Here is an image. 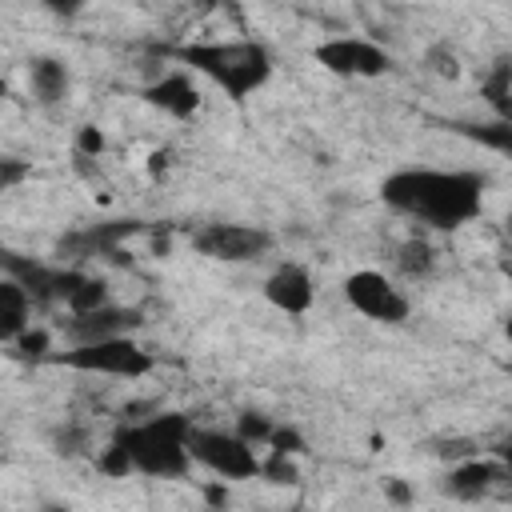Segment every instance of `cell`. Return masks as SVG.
<instances>
[{
    "label": "cell",
    "mask_w": 512,
    "mask_h": 512,
    "mask_svg": "<svg viewBox=\"0 0 512 512\" xmlns=\"http://www.w3.org/2000/svg\"><path fill=\"white\" fill-rule=\"evenodd\" d=\"M384 204L404 216H416L432 228H460L480 212L484 180L476 172H436V168H404L384 180Z\"/></svg>",
    "instance_id": "obj_1"
},
{
    "label": "cell",
    "mask_w": 512,
    "mask_h": 512,
    "mask_svg": "<svg viewBox=\"0 0 512 512\" xmlns=\"http://www.w3.org/2000/svg\"><path fill=\"white\" fill-rule=\"evenodd\" d=\"M180 60L192 64L196 72H204L208 80H216L232 100H244L248 92H256L272 64L268 52L252 40H224V44H188L180 48Z\"/></svg>",
    "instance_id": "obj_2"
},
{
    "label": "cell",
    "mask_w": 512,
    "mask_h": 512,
    "mask_svg": "<svg viewBox=\"0 0 512 512\" xmlns=\"http://www.w3.org/2000/svg\"><path fill=\"white\" fill-rule=\"evenodd\" d=\"M188 420L180 412H164L148 424H132V428H120L116 440L124 444L128 460L136 472L144 476H184L188 468Z\"/></svg>",
    "instance_id": "obj_3"
},
{
    "label": "cell",
    "mask_w": 512,
    "mask_h": 512,
    "mask_svg": "<svg viewBox=\"0 0 512 512\" xmlns=\"http://www.w3.org/2000/svg\"><path fill=\"white\" fill-rule=\"evenodd\" d=\"M56 364H68V368H80V372H104V376H144L152 368V356L132 344L128 336H104V340H88V344H76L72 352L64 356H52Z\"/></svg>",
    "instance_id": "obj_4"
},
{
    "label": "cell",
    "mask_w": 512,
    "mask_h": 512,
    "mask_svg": "<svg viewBox=\"0 0 512 512\" xmlns=\"http://www.w3.org/2000/svg\"><path fill=\"white\" fill-rule=\"evenodd\" d=\"M188 456L212 468L224 480H248L260 472V460L244 436L228 432H208V428H188Z\"/></svg>",
    "instance_id": "obj_5"
},
{
    "label": "cell",
    "mask_w": 512,
    "mask_h": 512,
    "mask_svg": "<svg viewBox=\"0 0 512 512\" xmlns=\"http://www.w3.org/2000/svg\"><path fill=\"white\" fill-rule=\"evenodd\" d=\"M344 296L352 300L356 312H364L372 320H384V324H400L408 316V300L380 272H352L348 284H344Z\"/></svg>",
    "instance_id": "obj_6"
},
{
    "label": "cell",
    "mask_w": 512,
    "mask_h": 512,
    "mask_svg": "<svg viewBox=\"0 0 512 512\" xmlns=\"http://www.w3.org/2000/svg\"><path fill=\"white\" fill-rule=\"evenodd\" d=\"M268 232L244 228V224H208L192 236V248L212 260H256L268 248Z\"/></svg>",
    "instance_id": "obj_7"
},
{
    "label": "cell",
    "mask_w": 512,
    "mask_h": 512,
    "mask_svg": "<svg viewBox=\"0 0 512 512\" xmlns=\"http://www.w3.org/2000/svg\"><path fill=\"white\" fill-rule=\"evenodd\" d=\"M316 60L336 76H380L388 68V52L368 40H328L316 48Z\"/></svg>",
    "instance_id": "obj_8"
},
{
    "label": "cell",
    "mask_w": 512,
    "mask_h": 512,
    "mask_svg": "<svg viewBox=\"0 0 512 512\" xmlns=\"http://www.w3.org/2000/svg\"><path fill=\"white\" fill-rule=\"evenodd\" d=\"M136 324V312H120V308H88V312H72L68 320V336L76 344H88V340H104V336H120L124 328Z\"/></svg>",
    "instance_id": "obj_9"
},
{
    "label": "cell",
    "mask_w": 512,
    "mask_h": 512,
    "mask_svg": "<svg viewBox=\"0 0 512 512\" xmlns=\"http://www.w3.org/2000/svg\"><path fill=\"white\" fill-rule=\"evenodd\" d=\"M264 292H268V300H272L276 308H284V312H304V308L312 304V280H308V272L296 268V264L276 268V272L268 276Z\"/></svg>",
    "instance_id": "obj_10"
},
{
    "label": "cell",
    "mask_w": 512,
    "mask_h": 512,
    "mask_svg": "<svg viewBox=\"0 0 512 512\" xmlns=\"http://www.w3.org/2000/svg\"><path fill=\"white\" fill-rule=\"evenodd\" d=\"M144 96H148V104H156V108H164V112H172V116H192L196 104H200L188 76H164V80H156Z\"/></svg>",
    "instance_id": "obj_11"
},
{
    "label": "cell",
    "mask_w": 512,
    "mask_h": 512,
    "mask_svg": "<svg viewBox=\"0 0 512 512\" xmlns=\"http://www.w3.org/2000/svg\"><path fill=\"white\" fill-rule=\"evenodd\" d=\"M28 288L20 280H0V340H16L28 328Z\"/></svg>",
    "instance_id": "obj_12"
},
{
    "label": "cell",
    "mask_w": 512,
    "mask_h": 512,
    "mask_svg": "<svg viewBox=\"0 0 512 512\" xmlns=\"http://www.w3.org/2000/svg\"><path fill=\"white\" fill-rule=\"evenodd\" d=\"M504 476V468H496L492 460H468V464H460L452 476H448V488L456 492V496H480V492H488L496 480Z\"/></svg>",
    "instance_id": "obj_13"
},
{
    "label": "cell",
    "mask_w": 512,
    "mask_h": 512,
    "mask_svg": "<svg viewBox=\"0 0 512 512\" xmlns=\"http://www.w3.org/2000/svg\"><path fill=\"white\" fill-rule=\"evenodd\" d=\"M32 88H36V96H40L44 104H56V100L68 92V72H64V64H56V60H36V64H32Z\"/></svg>",
    "instance_id": "obj_14"
},
{
    "label": "cell",
    "mask_w": 512,
    "mask_h": 512,
    "mask_svg": "<svg viewBox=\"0 0 512 512\" xmlns=\"http://www.w3.org/2000/svg\"><path fill=\"white\" fill-rule=\"evenodd\" d=\"M64 304H68L72 312H88V308H100V304H104V284H100V280H92V276H80V272H72V284L64 288Z\"/></svg>",
    "instance_id": "obj_15"
},
{
    "label": "cell",
    "mask_w": 512,
    "mask_h": 512,
    "mask_svg": "<svg viewBox=\"0 0 512 512\" xmlns=\"http://www.w3.org/2000/svg\"><path fill=\"white\" fill-rule=\"evenodd\" d=\"M400 268H404L408 276L428 272V268H432V248H428L424 240H408V244H400Z\"/></svg>",
    "instance_id": "obj_16"
},
{
    "label": "cell",
    "mask_w": 512,
    "mask_h": 512,
    "mask_svg": "<svg viewBox=\"0 0 512 512\" xmlns=\"http://www.w3.org/2000/svg\"><path fill=\"white\" fill-rule=\"evenodd\" d=\"M100 472H108V476H128L132 472V460H128V452H124V444L120 440H112L104 452H100Z\"/></svg>",
    "instance_id": "obj_17"
},
{
    "label": "cell",
    "mask_w": 512,
    "mask_h": 512,
    "mask_svg": "<svg viewBox=\"0 0 512 512\" xmlns=\"http://www.w3.org/2000/svg\"><path fill=\"white\" fill-rule=\"evenodd\" d=\"M484 96L500 108V116H508V64H500L492 76H488V84H484Z\"/></svg>",
    "instance_id": "obj_18"
},
{
    "label": "cell",
    "mask_w": 512,
    "mask_h": 512,
    "mask_svg": "<svg viewBox=\"0 0 512 512\" xmlns=\"http://www.w3.org/2000/svg\"><path fill=\"white\" fill-rule=\"evenodd\" d=\"M260 472H264L268 480H276V484H292V480H296V468H292L288 452H272V460L260 464Z\"/></svg>",
    "instance_id": "obj_19"
},
{
    "label": "cell",
    "mask_w": 512,
    "mask_h": 512,
    "mask_svg": "<svg viewBox=\"0 0 512 512\" xmlns=\"http://www.w3.org/2000/svg\"><path fill=\"white\" fill-rule=\"evenodd\" d=\"M28 176V164L24 160H12V156H0V192L16 188L20 180Z\"/></svg>",
    "instance_id": "obj_20"
},
{
    "label": "cell",
    "mask_w": 512,
    "mask_h": 512,
    "mask_svg": "<svg viewBox=\"0 0 512 512\" xmlns=\"http://www.w3.org/2000/svg\"><path fill=\"white\" fill-rule=\"evenodd\" d=\"M240 436H244L248 444H252V440H268V436H272V424H268L264 416H252V412H248V416H240Z\"/></svg>",
    "instance_id": "obj_21"
},
{
    "label": "cell",
    "mask_w": 512,
    "mask_h": 512,
    "mask_svg": "<svg viewBox=\"0 0 512 512\" xmlns=\"http://www.w3.org/2000/svg\"><path fill=\"white\" fill-rule=\"evenodd\" d=\"M16 340H20V352H24V356H44V348H48V332H40V328H36V332L24 328Z\"/></svg>",
    "instance_id": "obj_22"
},
{
    "label": "cell",
    "mask_w": 512,
    "mask_h": 512,
    "mask_svg": "<svg viewBox=\"0 0 512 512\" xmlns=\"http://www.w3.org/2000/svg\"><path fill=\"white\" fill-rule=\"evenodd\" d=\"M268 444H272V452H300V436L292 432V428H272V436H268Z\"/></svg>",
    "instance_id": "obj_23"
},
{
    "label": "cell",
    "mask_w": 512,
    "mask_h": 512,
    "mask_svg": "<svg viewBox=\"0 0 512 512\" xmlns=\"http://www.w3.org/2000/svg\"><path fill=\"white\" fill-rule=\"evenodd\" d=\"M100 148H104V136H100L96 128H84V132H80V152H84V156H96Z\"/></svg>",
    "instance_id": "obj_24"
},
{
    "label": "cell",
    "mask_w": 512,
    "mask_h": 512,
    "mask_svg": "<svg viewBox=\"0 0 512 512\" xmlns=\"http://www.w3.org/2000/svg\"><path fill=\"white\" fill-rule=\"evenodd\" d=\"M40 4H48L52 12H76L84 0H40Z\"/></svg>",
    "instance_id": "obj_25"
},
{
    "label": "cell",
    "mask_w": 512,
    "mask_h": 512,
    "mask_svg": "<svg viewBox=\"0 0 512 512\" xmlns=\"http://www.w3.org/2000/svg\"><path fill=\"white\" fill-rule=\"evenodd\" d=\"M388 496H392V500H408V488H404L400 480H388Z\"/></svg>",
    "instance_id": "obj_26"
},
{
    "label": "cell",
    "mask_w": 512,
    "mask_h": 512,
    "mask_svg": "<svg viewBox=\"0 0 512 512\" xmlns=\"http://www.w3.org/2000/svg\"><path fill=\"white\" fill-rule=\"evenodd\" d=\"M208 500H212V504H224V500H228V492H224V488H208Z\"/></svg>",
    "instance_id": "obj_27"
},
{
    "label": "cell",
    "mask_w": 512,
    "mask_h": 512,
    "mask_svg": "<svg viewBox=\"0 0 512 512\" xmlns=\"http://www.w3.org/2000/svg\"><path fill=\"white\" fill-rule=\"evenodd\" d=\"M0 96H4V80H0Z\"/></svg>",
    "instance_id": "obj_28"
}]
</instances>
